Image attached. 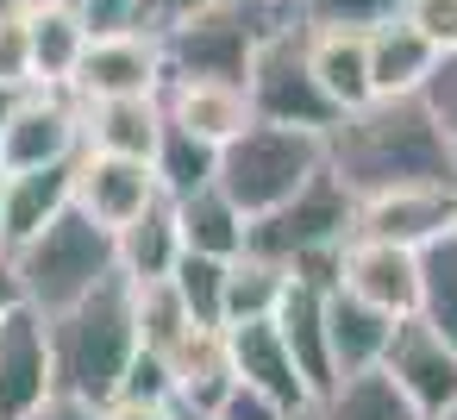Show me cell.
I'll list each match as a JSON object with an SVG mask.
<instances>
[{"mask_svg": "<svg viewBox=\"0 0 457 420\" xmlns=\"http://www.w3.org/2000/svg\"><path fill=\"white\" fill-rule=\"evenodd\" d=\"M326 170L363 201L413 182H457V151L426 95H376L326 132Z\"/></svg>", "mask_w": 457, "mask_h": 420, "instance_id": "6da1fadb", "label": "cell"}, {"mask_svg": "<svg viewBox=\"0 0 457 420\" xmlns=\"http://www.w3.org/2000/svg\"><path fill=\"white\" fill-rule=\"evenodd\" d=\"M51 320V357H57V389L88 395V401H113L132 357H138V295L132 276L113 270L95 295H82Z\"/></svg>", "mask_w": 457, "mask_h": 420, "instance_id": "7a4b0ae2", "label": "cell"}, {"mask_svg": "<svg viewBox=\"0 0 457 420\" xmlns=\"http://www.w3.org/2000/svg\"><path fill=\"white\" fill-rule=\"evenodd\" d=\"M351 226H357V195H351L332 170H320V176H313L307 189H295L282 207H270V214L251 220V245H245V251L288 264L295 282L338 289V264H345Z\"/></svg>", "mask_w": 457, "mask_h": 420, "instance_id": "3957f363", "label": "cell"}, {"mask_svg": "<svg viewBox=\"0 0 457 420\" xmlns=\"http://www.w3.org/2000/svg\"><path fill=\"white\" fill-rule=\"evenodd\" d=\"M13 270H20V289L38 314H63L120 270V232L82 207H63L26 245H13Z\"/></svg>", "mask_w": 457, "mask_h": 420, "instance_id": "277c9868", "label": "cell"}, {"mask_svg": "<svg viewBox=\"0 0 457 420\" xmlns=\"http://www.w3.org/2000/svg\"><path fill=\"white\" fill-rule=\"evenodd\" d=\"M301 20V0H220L201 7L176 26H163V63L170 76H220V82H245L263 38H276L282 26Z\"/></svg>", "mask_w": 457, "mask_h": 420, "instance_id": "5b68a950", "label": "cell"}, {"mask_svg": "<svg viewBox=\"0 0 457 420\" xmlns=\"http://www.w3.org/2000/svg\"><path fill=\"white\" fill-rule=\"evenodd\" d=\"M320 170H326V132L251 120L232 145H220V176L213 182L257 220V214L282 207L295 189H307Z\"/></svg>", "mask_w": 457, "mask_h": 420, "instance_id": "8992f818", "label": "cell"}, {"mask_svg": "<svg viewBox=\"0 0 457 420\" xmlns=\"http://www.w3.org/2000/svg\"><path fill=\"white\" fill-rule=\"evenodd\" d=\"M251 107L257 120H276V126H307V132H332L338 126V101L320 88L313 76V57H307V20L282 26L276 38H263L251 76Z\"/></svg>", "mask_w": 457, "mask_h": 420, "instance_id": "52a82bcc", "label": "cell"}, {"mask_svg": "<svg viewBox=\"0 0 457 420\" xmlns=\"http://www.w3.org/2000/svg\"><path fill=\"white\" fill-rule=\"evenodd\" d=\"M88 151V107L76 88H20L7 132H0V170H45Z\"/></svg>", "mask_w": 457, "mask_h": 420, "instance_id": "ba28073f", "label": "cell"}, {"mask_svg": "<svg viewBox=\"0 0 457 420\" xmlns=\"http://www.w3.org/2000/svg\"><path fill=\"white\" fill-rule=\"evenodd\" d=\"M163 82H170L163 38L151 26H107L88 38V57L70 88L82 101H120V95H163Z\"/></svg>", "mask_w": 457, "mask_h": 420, "instance_id": "9c48e42d", "label": "cell"}, {"mask_svg": "<svg viewBox=\"0 0 457 420\" xmlns=\"http://www.w3.org/2000/svg\"><path fill=\"white\" fill-rule=\"evenodd\" d=\"M445 232H457V182H413V189L363 195L357 226H351V239H388L407 251H426Z\"/></svg>", "mask_w": 457, "mask_h": 420, "instance_id": "30bf717a", "label": "cell"}, {"mask_svg": "<svg viewBox=\"0 0 457 420\" xmlns=\"http://www.w3.org/2000/svg\"><path fill=\"white\" fill-rule=\"evenodd\" d=\"M57 395V357H51V320L26 301L0 320V420H26Z\"/></svg>", "mask_w": 457, "mask_h": 420, "instance_id": "8fae6325", "label": "cell"}, {"mask_svg": "<svg viewBox=\"0 0 457 420\" xmlns=\"http://www.w3.org/2000/svg\"><path fill=\"white\" fill-rule=\"evenodd\" d=\"M382 370H388V376L420 401V414H426V420H432V414H445V407L457 401V345H451L432 320H420V314H407V320L395 326Z\"/></svg>", "mask_w": 457, "mask_h": 420, "instance_id": "7c38bea8", "label": "cell"}, {"mask_svg": "<svg viewBox=\"0 0 457 420\" xmlns=\"http://www.w3.org/2000/svg\"><path fill=\"white\" fill-rule=\"evenodd\" d=\"M163 195L157 170L145 157H113V151H82L76 157V207L95 214L101 226H132L151 201Z\"/></svg>", "mask_w": 457, "mask_h": 420, "instance_id": "4fadbf2b", "label": "cell"}, {"mask_svg": "<svg viewBox=\"0 0 457 420\" xmlns=\"http://www.w3.org/2000/svg\"><path fill=\"white\" fill-rule=\"evenodd\" d=\"M338 289L407 320V314H420V251L388 245V239H351L345 264H338Z\"/></svg>", "mask_w": 457, "mask_h": 420, "instance_id": "5bb4252c", "label": "cell"}, {"mask_svg": "<svg viewBox=\"0 0 457 420\" xmlns=\"http://www.w3.org/2000/svg\"><path fill=\"white\" fill-rule=\"evenodd\" d=\"M163 113L176 126H188L195 139H207V145H232L257 120L251 88L245 82H220V76H170L163 82Z\"/></svg>", "mask_w": 457, "mask_h": 420, "instance_id": "9a60e30c", "label": "cell"}, {"mask_svg": "<svg viewBox=\"0 0 457 420\" xmlns=\"http://www.w3.org/2000/svg\"><path fill=\"white\" fill-rule=\"evenodd\" d=\"M226 351H232V370H238L245 382L270 389V395L288 401L295 414L313 407V389L301 382V364H295V351H288L276 314H270V320H232V326H226Z\"/></svg>", "mask_w": 457, "mask_h": 420, "instance_id": "2e32d148", "label": "cell"}, {"mask_svg": "<svg viewBox=\"0 0 457 420\" xmlns=\"http://www.w3.org/2000/svg\"><path fill=\"white\" fill-rule=\"evenodd\" d=\"M26 32H32V76H38V88H70L82 57H88V38H95V20L82 13V0H32Z\"/></svg>", "mask_w": 457, "mask_h": 420, "instance_id": "e0dca14e", "label": "cell"}, {"mask_svg": "<svg viewBox=\"0 0 457 420\" xmlns=\"http://www.w3.org/2000/svg\"><path fill=\"white\" fill-rule=\"evenodd\" d=\"M395 314L357 301L351 289H326V345H332V370L351 376V370H376L388 357V339H395Z\"/></svg>", "mask_w": 457, "mask_h": 420, "instance_id": "ac0fdd59", "label": "cell"}, {"mask_svg": "<svg viewBox=\"0 0 457 420\" xmlns=\"http://www.w3.org/2000/svg\"><path fill=\"white\" fill-rule=\"evenodd\" d=\"M438 57L445 51L407 20H388V26L370 32V82H376V95H426V82L438 76Z\"/></svg>", "mask_w": 457, "mask_h": 420, "instance_id": "d6986e66", "label": "cell"}, {"mask_svg": "<svg viewBox=\"0 0 457 420\" xmlns=\"http://www.w3.org/2000/svg\"><path fill=\"white\" fill-rule=\"evenodd\" d=\"M307 57H313V76L320 88L338 101V113L376 101V82H370V32H345V26H307Z\"/></svg>", "mask_w": 457, "mask_h": 420, "instance_id": "ffe728a7", "label": "cell"}, {"mask_svg": "<svg viewBox=\"0 0 457 420\" xmlns=\"http://www.w3.org/2000/svg\"><path fill=\"white\" fill-rule=\"evenodd\" d=\"M301 420H426V414H420V401L376 364V370L338 376L326 395H313V407H307Z\"/></svg>", "mask_w": 457, "mask_h": 420, "instance_id": "44dd1931", "label": "cell"}, {"mask_svg": "<svg viewBox=\"0 0 457 420\" xmlns=\"http://www.w3.org/2000/svg\"><path fill=\"white\" fill-rule=\"evenodd\" d=\"M276 326H282V339H288V351H295V364H301V382H307L313 395H326V389L338 382L332 345H326V289L288 282V295H282V307H276Z\"/></svg>", "mask_w": 457, "mask_h": 420, "instance_id": "7402d4cb", "label": "cell"}, {"mask_svg": "<svg viewBox=\"0 0 457 420\" xmlns=\"http://www.w3.org/2000/svg\"><path fill=\"white\" fill-rule=\"evenodd\" d=\"M88 107V151L145 157L163 139V95H120V101H82Z\"/></svg>", "mask_w": 457, "mask_h": 420, "instance_id": "603a6c76", "label": "cell"}, {"mask_svg": "<svg viewBox=\"0 0 457 420\" xmlns=\"http://www.w3.org/2000/svg\"><path fill=\"white\" fill-rule=\"evenodd\" d=\"M63 207H76V157L45 170H7V251L51 226Z\"/></svg>", "mask_w": 457, "mask_h": 420, "instance_id": "cb8c5ba5", "label": "cell"}, {"mask_svg": "<svg viewBox=\"0 0 457 420\" xmlns=\"http://www.w3.org/2000/svg\"><path fill=\"white\" fill-rule=\"evenodd\" d=\"M188 239H182V220H176V201L157 195L132 226H120V270L132 282H163L176 264H182Z\"/></svg>", "mask_w": 457, "mask_h": 420, "instance_id": "d4e9b609", "label": "cell"}, {"mask_svg": "<svg viewBox=\"0 0 457 420\" xmlns=\"http://www.w3.org/2000/svg\"><path fill=\"white\" fill-rule=\"evenodd\" d=\"M176 220H182L188 251H207V257H238V251L251 245V214H245V207H238L220 182H207V189L182 195V201H176Z\"/></svg>", "mask_w": 457, "mask_h": 420, "instance_id": "484cf974", "label": "cell"}, {"mask_svg": "<svg viewBox=\"0 0 457 420\" xmlns=\"http://www.w3.org/2000/svg\"><path fill=\"white\" fill-rule=\"evenodd\" d=\"M151 170H157L163 195L182 201V195H195V189H207V182L220 176V145L195 139L188 126H176V120L163 113V139H157V151H151Z\"/></svg>", "mask_w": 457, "mask_h": 420, "instance_id": "4316f807", "label": "cell"}, {"mask_svg": "<svg viewBox=\"0 0 457 420\" xmlns=\"http://www.w3.org/2000/svg\"><path fill=\"white\" fill-rule=\"evenodd\" d=\"M288 264L276 257H257V251H238L232 257V276H226V326L232 320H270L288 295Z\"/></svg>", "mask_w": 457, "mask_h": 420, "instance_id": "83f0119b", "label": "cell"}, {"mask_svg": "<svg viewBox=\"0 0 457 420\" xmlns=\"http://www.w3.org/2000/svg\"><path fill=\"white\" fill-rule=\"evenodd\" d=\"M420 320H432L457 345V232L420 251Z\"/></svg>", "mask_w": 457, "mask_h": 420, "instance_id": "f1b7e54d", "label": "cell"}, {"mask_svg": "<svg viewBox=\"0 0 457 420\" xmlns=\"http://www.w3.org/2000/svg\"><path fill=\"white\" fill-rule=\"evenodd\" d=\"M132 295H138V345H151V351H176L201 320L188 314V301L176 295V282L163 276V282H132Z\"/></svg>", "mask_w": 457, "mask_h": 420, "instance_id": "f546056e", "label": "cell"}, {"mask_svg": "<svg viewBox=\"0 0 457 420\" xmlns=\"http://www.w3.org/2000/svg\"><path fill=\"white\" fill-rule=\"evenodd\" d=\"M226 276H232V257H207V251H182V264L170 270L176 295L201 326H226Z\"/></svg>", "mask_w": 457, "mask_h": 420, "instance_id": "4dcf8cb0", "label": "cell"}, {"mask_svg": "<svg viewBox=\"0 0 457 420\" xmlns=\"http://www.w3.org/2000/svg\"><path fill=\"white\" fill-rule=\"evenodd\" d=\"M407 13V0H301L307 26H345V32H376Z\"/></svg>", "mask_w": 457, "mask_h": 420, "instance_id": "1f68e13d", "label": "cell"}, {"mask_svg": "<svg viewBox=\"0 0 457 420\" xmlns=\"http://www.w3.org/2000/svg\"><path fill=\"white\" fill-rule=\"evenodd\" d=\"M113 401H176V364L163 351L138 345V357H132V370H126V382H120Z\"/></svg>", "mask_w": 457, "mask_h": 420, "instance_id": "d6a6232c", "label": "cell"}, {"mask_svg": "<svg viewBox=\"0 0 457 420\" xmlns=\"http://www.w3.org/2000/svg\"><path fill=\"white\" fill-rule=\"evenodd\" d=\"M213 414H220V420H301L288 401H276L270 389H257V382H245V376L226 389V401H220Z\"/></svg>", "mask_w": 457, "mask_h": 420, "instance_id": "836d02e7", "label": "cell"}, {"mask_svg": "<svg viewBox=\"0 0 457 420\" xmlns=\"http://www.w3.org/2000/svg\"><path fill=\"white\" fill-rule=\"evenodd\" d=\"M0 88H38V76H32V32H26V20H7V26H0Z\"/></svg>", "mask_w": 457, "mask_h": 420, "instance_id": "e575fe53", "label": "cell"}, {"mask_svg": "<svg viewBox=\"0 0 457 420\" xmlns=\"http://www.w3.org/2000/svg\"><path fill=\"white\" fill-rule=\"evenodd\" d=\"M407 26H420L438 51H457V0H407Z\"/></svg>", "mask_w": 457, "mask_h": 420, "instance_id": "d590c367", "label": "cell"}, {"mask_svg": "<svg viewBox=\"0 0 457 420\" xmlns=\"http://www.w3.org/2000/svg\"><path fill=\"white\" fill-rule=\"evenodd\" d=\"M426 101H432L438 126H445V139H451V151H457V51L438 57V76L426 82Z\"/></svg>", "mask_w": 457, "mask_h": 420, "instance_id": "8d00e7d4", "label": "cell"}, {"mask_svg": "<svg viewBox=\"0 0 457 420\" xmlns=\"http://www.w3.org/2000/svg\"><path fill=\"white\" fill-rule=\"evenodd\" d=\"M26 420H107V401H88V395H70V389H57L45 407H32Z\"/></svg>", "mask_w": 457, "mask_h": 420, "instance_id": "74e56055", "label": "cell"}, {"mask_svg": "<svg viewBox=\"0 0 457 420\" xmlns=\"http://www.w3.org/2000/svg\"><path fill=\"white\" fill-rule=\"evenodd\" d=\"M201 7H220V0H138V26L163 32V26H176V20H188Z\"/></svg>", "mask_w": 457, "mask_h": 420, "instance_id": "f35d334b", "label": "cell"}, {"mask_svg": "<svg viewBox=\"0 0 457 420\" xmlns=\"http://www.w3.org/2000/svg\"><path fill=\"white\" fill-rule=\"evenodd\" d=\"M107 420H176L170 401H107Z\"/></svg>", "mask_w": 457, "mask_h": 420, "instance_id": "ab89813d", "label": "cell"}, {"mask_svg": "<svg viewBox=\"0 0 457 420\" xmlns=\"http://www.w3.org/2000/svg\"><path fill=\"white\" fill-rule=\"evenodd\" d=\"M13 307H26V289H20V270H13V251H0V320Z\"/></svg>", "mask_w": 457, "mask_h": 420, "instance_id": "60d3db41", "label": "cell"}, {"mask_svg": "<svg viewBox=\"0 0 457 420\" xmlns=\"http://www.w3.org/2000/svg\"><path fill=\"white\" fill-rule=\"evenodd\" d=\"M170 407H176V420H220L213 407H195V401H170Z\"/></svg>", "mask_w": 457, "mask_h": 420, "instance_id": "b9f144b4", "label": "cell"}, {"mask_svg": "<svg viewBox=\"0 0 457 420\" xmlns=\"http://www.w3.org/2000/svg\"><path fill=\"white\" fill-rule=\"evenodd\" d=\"M32 13V0H0V26H7V20H26Z\"/></svg>", "mask_w": 457, "mask_h": 420, "instance_id": "7bdbcfd3", "label": "cell"}, {"mask_svg": "<svg viewBox=\"0 0 457 420\" xmlns=\"http://www.w3.org/2000/svg\"><path fill=\"white\" fill-rule=\"evenodd\" d=\"M0 251H7V170H0Z\"/></svg>", "mask_w": 457, "mask_h": 420, "instance_id": "ee69618b", "label": "cell"}, {"mask_svg": "<svg viewBox=\"0 0 457 420\" xmlns=\"http://www.w3.org/2000/svg\"><path fill=\"white\" fill-rule=\"evenodd\" d=\"M13 101H20V88H0V132H7V113H13Z\"/></svg>", "mask_w": 457, "mask_h": 420, "instance_id": "f6af8a7d", "label": "cell"}, {"mask_svg": "<svg viewBox=\"0 0 457 420\" xmlns=\"http://www.w3.org/2000/svg\"><path fill=\"white\" fill-rule=\"evenodd\" d=\"M432 420H457V401H451V407H445V414H432Z\"/></svg>", "mask_w": 457, "mask_h": 420, "instance_id": "bcb514c9", "label": "cell"}]
</instances>
